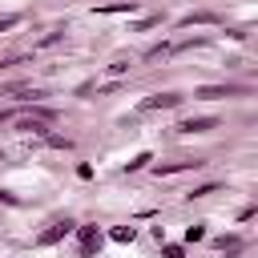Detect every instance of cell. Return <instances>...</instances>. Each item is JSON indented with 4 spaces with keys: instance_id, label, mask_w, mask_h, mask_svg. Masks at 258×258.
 <instances>
[{
    "instance_id": "obj_1",
    "label": "cell",
    "mask_w": 258,
    "mask_h": 258,
    "mask_svg": "<svg viewBox=\"0 0 258 258\" xmlns=\"http://www.w3.org/2000/svg\"><path fill=\"white\" fill-rule=\"evenodd\" d=\"M69 234H73V222H69V218H60V222H52L36 242H40V246H52V242H60V238H69Z\"/></svg>"
},
{
    "instance_id": "obj_2",
    "label": "cell",
    "mask_w": 258,
    "mask_h": 258,
    "mask_svg": "<svg viewBox=\"0 0 258 258\" xmlns=\"http://www.w3.org/2000/svg\"><path fill=\"white\" fill-rule=\"evenodd\" d=\"M242 93V85H202L198 89V97L202 101H218V97H238Z\"/></svg>"
},
{
    "instance_id": "obj_3",
    "label": "cell",
    "mask_w": 258,
    "mask_h": 258,
    "mask_svg": "<svg viewBox=\"0 0 258 258\" xmlns=\"http://www.w3.org/2000/svg\"><path fill=\"white\" fill-rule=\"evenodd\" d=\"M101 250V234H97V226H81V258H93Z\"/></svg>"
},
{
    "instance_id": "obj_4",
    "label": "cell",
    "mask_w": 258,
    "mask_h": 258,
    "mask_svg": "<svg viewBox=\"0 0 258 258\" xmlns=\"http://www.w3.org/2000/svg\"><path fill=\"white\" fill-rule=\"evenodd\" d=\"M177 105H181L177 93H153V97L141 101V109H177Z\"/></svg>"
},
{
    "instance_id": "obj_5",
    "label": "cell",
    "mask_w": 258,
    "mask_h": 258,
    "mask_svg": "<svg viewBox=\"0 0 258 258\" xmlns=\"http://www.w3.org/2000/svg\"><path fill=\"white\" fill-rule=\"evenodd\" d=\"M177 129L181 133H206V129H214V117H194V121H181Z\"/></svg>"
},
{
    "instance_id": "obj_6",
    "label": "cell",
    "mask_w": 258,
    "mask_h": 258,
    "mask_svg": "<svg viewBox=\"0 0 258 258\" xmlns=\"http://www.w3.org/2000/svg\"><path fill=\"white\" fill-rule=\"evenodd\" d=\"M198 169V165H206V161H157V173H177V169Z\"/></svg>"
},
{
    "instance_id": "obj_7",
    "label": "cell",
    "mask_w": 258,
    "mask_h": 258,
    "mask_svg": "<svg viewBox=\"0 0 258 258\" xmlns=\"http://www.w3.org/2000/svg\"><path fill=\"white\" fill-rule=\"evenodd\" d=\"M97 12H137V0H117V4H105Z\"/></svg>"
},
{
    "instance_id": "obj_8",
    "label": "cell",
    "mask_w": 258,
    "mask_h": 258,
    "mask_svg": "<svg viewBox=\"0 0 258 258\" xmlns=\"http://www.w3.org/2000/svg\"><path fill=\"white\" fill-rule=\"evenodd\" d=\"M133 234H137L133 226H117V230H113V242H133Z\"/></svg>"
},
{
    "instance_id": "obj_9",
    "label": "cell",
    "mask_w": 258,
    "mask_h": 258,
    "mask_svg": "<svg viewBox=\"0 0 258 258\" xmlns=\"http://www.w3.org/2000/svg\"><path fill=\"white\" fill-rule=\"evenodd\" d=\"M210 20H214V16H210V12H194V16H185V20H181V24H185V28H189V24H210Z\"/></svg>"
},
{
    "instance_id": "obj_10",
    "label": "cell",
    "mask_w": 258,
    "mask_h": 258,
    "mask_svg": "<svg viewBox=\"0 0 258 258\" xmlns=\"http://www.w3.org/2000/svg\"><path fill=\"white\" fill-rule=\"evenodd\" d=\"M202 238H206L202 226H189V230H185V242H202Z\"/></svg>"
},
{
    "instance_id": "obj_11",
    "label": "cell",
    "mask_w": 258,
    "mask_h": 258,
    "mask_svg": "<svg viewBox=\"0 0 258 258\" xmlns=\"http://www.w3.org/2000/svg\"><path fill=\"white\" fill-rule=\"evenodd\" d=\"M145 161H153V157H149V153H137V157H133V161H129V169H141V165H145Z\"/></svg>"
},
{
    "instance_id": "obj_12",
    "label": "cell",
    "mask_w": 258,
    "mask_h": 258,
    "mask_svg": "<svg viewBox=\"0 0 258 258\" xmlns=\"http://www.w3.org/2000/svg\"><path fill=\"white\" fill-rule=\"evenodd\" d=\"M161 254H165V258H181V246H165Z\"/></svg>"
},
{
    "instance_id": "obj_13",
    "label": "cell",
    "mask_w": 258,
    "mask_h": 258,
    "mask_svg": "<svg viewBox=\"0 0 258 258\" xmlns=\"http://www.w3.org/2000/svg\"><path fill=\"white\" fill-rule=\"evenodd\" d=\"M12 24H20V16H4V20H0V32H4V28H12Z\"/></svg>"
},
{
    "instance_id": "obj_14",
    "label": "cell",
    "mask_w": 258,
    "mask_h": 258,
    "mask_svg": "<svg viewBox=\"0 0 258 258\" xmlns=\"http://www.w3.org/2000/svg\"><path fill=\"white\" fill-rule=\"evenodd\" d=\"M8 117H16V113L12 109H0V121H8Z\"/></svg>"
}]
</instances>
